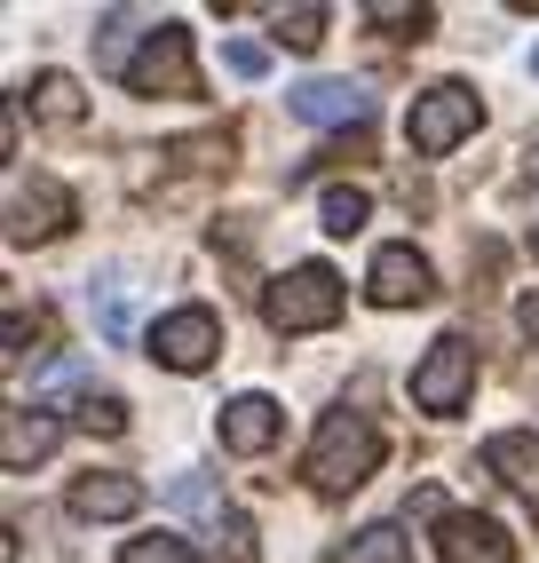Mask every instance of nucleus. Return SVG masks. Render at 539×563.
<instances>
[{
	"instance_id": "1",
	"label": "nucleus",
	"mask_w": 539,
	"mask_h": 563,
	"mask_svg": "<svg viewBox=\"0 0 539 563\" xmlns=\"http://www.w3.org/2000/svg\"><path fill=\"white\" fill-rule=\"evenodd\" d=\"M373 468H381V429L365 412H333L318 429V444H310V461H301V476H310L318 493H350V484H365Z\"/></svg>"
},
{
	"instance_id": "2",
	"label": "nucleus",
	"mask_w": 539,
	"mask_h": 563,
	"mask_svg": "<svg viewBox=\"0 0 539 563\" xmlns=\"http://www.w3.org/2000/svg\"><path fill=\"white\" fill-rule=\"evenodd\" d=\"M262 318H270V333H318L341 318V278L326 262H301V271H286L262 294Z\"/></svg>"
},
{
	"instance_id": "3",
	"label": "nucleus",
	"mask_w": 539,
	"mask_h": 563,
	"mask_svg": "<svg viewBox=\"0 0 539 563\" xmlns=\"http://www.w3.org/2000/svg\"><path fill=\"white\" fill-rule=\"evenodd\" d=\"M460 135H476V96L460 88V80H437V88H420L413 111H405V143L420 159H444Z\"/></svg>"
},
{
	"instance_id": "4",
	"label": "nucleus",
	"mask_w": 539,
	"mask_h": 563,
	"mask_svg": "<svg viewBox=\"0 0 539 563\" xmlns=\"http://www.w3.org/2000/svg\"><path fill=\"white\" fill-rule=\"evenodd\" d=\"M476 389V342L469 333H444V342H429V357L413 365V405L420 412H460Z\"/></svg>"
},
{
	"instance_id": "5",
	"label": "nucleus",
	"mask_w": 539,
	"mask_h": 563,
	"mask_svg": "<svg viewBox=\"0 0 539 563\" xmlns=\"http://www.w3.org/2000/svg\"><path fill=\"white\" fill-rule=\"evenodd\" d=\"M128 88L135 96H199V71H190V32L183 24H160L151 48L128 64Z\"/></svg>"
},
{
	"instance_id": "6",
	"label": "nucleus",
	"mask_w": 539,
	"mask_h": 563,
	"mask_svg": "<svg viewBox=\"0 0 539 563\" xmlns=\"http://www.w3.org/2000/svg\"><path fill=\"white\" fill-rule=\"evenodd\" d=\"M72 222V191L64 183H48V175H9V246H41V239H56Z\"/></svg>"
},
{
	"instance_id": "7",
	"label": "nucleus",
	"mask_w": 539,
	"mask_h": 563,
	"mask_svg": "<svg viewBox=\"0 0 539 563\" xmlns=\"http://www.w3.org/2000/svg\"><path fill=\"white\" fill-rule=\"evenodd\" d=\"M365 294H373L381 310L429 302V294H437V271H429V254H420V246H381L373 271H365Z\"/></svg>"
},
{
	"instance_id": "8",
	"label": "nucleus",
	"mask_w": 539,
	"mask_h": 563,
	"mask_svg": "<svg viewBox=\"0 0 539 563\" xmlns=\"http://www.w3.org/2000/svg\"><path fill=\"white\" fill-rule=\"evenodd\" d=\"M215 350H222V325H215V310H175V318H160V325H151V357H160V365H175V373H199V365H215Z\"/></svg>"
},
{
	"instance_id": "9",
	"label": "nucleus",
	"mask_w": 539,
	"mask_h": 563,
	"mask_svg": "<svg viewBox=\"0 0 539 563\" xmlns=\"http://www.w3.org/2000/svg\"><path fill=\"white\" fill-rule=\"evenodd\" d=\"M437 555L444 563H516V540L492 516H444L437 523Z\"/></svg>"
},
{
	"instance_id": "10",
	"label": "nucleus",
	"mask_w": 539,
	"mask_h": 563,
	"mask_svg": "<svg viewBox=\"0 0 539 563\" xmlns=\"http://www.w3.org/2000/svg\"><path fill=\"white\" fill-rule=\"evenodd\" d=\"M365 111H373V96L365 88H350V80H310V88H294V120H310V128H365Z\"/></svg>"
},
{
	"instance_id": "11",
	"label": "nucleus",
	"mask_w": 539,
	"mask_h": 563,
	"mask_svg": "<svg viewBox=\"0 0 539 563\" xmlns=\"http://www.w3.org/2000/svg\"><path fill=\"white\" fill-rule=\"evenodd\" d=\"M135 508H143L135 476H80V484H72V516H80V523H120Z\"/></svg>"
},
{
	"instance_id": "12",
	"label": "nucleus",
	"mask_w": 539,
	"mask_h": 563,
	"mask_svg": "<svg viewBox=\"0 0 539 563\" xmlns=\"http://www.w3.org/2000/svg\"><path fill=\"white\" fill-rule=\"evenodd\" d=\"M56 453V421H48V412L41 405H16L9 412V421H0V461H9V468H32V461H48Z\"/></svg>"
},
{
	"instance_id": "13",
	"label": "nucleus",
	"mask_w": 539,
	"mask_h": 563,
	"mask_svg": "<svg viewBox=\"0 0 539 563\" xmlns=\"http://www.w3.org/2000/svg\"><path fill=\"white\" fill-rule=\"evenodd\" d=\"M484 468H492V476H508L516 493H524V500L539 508V437H524V429L492 437V444H484Z\"/></svg>"
},
{
	"instance_id": "14",
	"label": "nucleus",
	"mask_w": 539,
	"mask_h": 563,
	"mask_svg": "<svg viewBox=\"0 0 539 563\" xmlns=\"http://www.w3.org/2000/svg\"><path fill=\"white\" fill-rule=\"evenodd\" d=\"M270 437H278V405L270 397H230L222 405V444L230 453H262Z\"/></svg>"
},
{
	"instance_id": "15",
	"label": "nucleus",
	"mask_w": 539,
	"mask_h": 563,
	"mask_svg": "<svg viewBox=\"0 0 539 563\" xmlns=\"http://www.w3.org/2000/svg\"><path fill=\"white\" fill-rule=\"evenodd\" d=\"M32 111H41L48 128H80L88 120V96H80L72 71H41V80H32Z\"/></svg>"
},
{
	"instance_id": "16",
	"label": "nucleus",
	"mask_w": 539,
	"mask_h": 563,
	"mask_svg": "<svg viewBox=\"0 0 539 563\" xmlns=\"http://www.w3.org/2000/svg\"><path fill=\"white\" fill-rule=\"evenodd\" d=\"M326 563H413V540L397 532V523H365L358 540H341Z\"/></svg>"
},
{
	"instance_id": "17",
	"label": "nucleus",
	"mask_w": 539,
	"mask_h": 563,
	"mask_svg": "<svg viewBox=\"0 0 539 563\" xmlns=\"http://www.w3.org/2000/svg\"><path fill=\"white\" fill-rule=\"evenodd\" d=\"M365 24H381L389 41H429V32H437V9H397V0H373Z\"/></svg>"
},
{
	"instance_id": "18",
	"label": "nucleus",
	"mask_w": 539,
	"mask_h": 563,
	"mask_svg": "<svg viewBox=\"0 0 539 563\" xmlns=\"http://www.w3.org/2000/svg\"><path fill=\"white\" fill-rule=\"evenodd\" d=\"M365 214H373V199L358 191V183H333V191H326V231H333V239L365 231Z\"/></svg>"
},
{
	"instance_id": "19",
	"label": "nucleus",
	"mask_w": 539,
	"mask_h": 563,
	"mask_svg": "<svg viewBox=\"0 0 539 563\" xmlns=\"http://www.w3.org/2000/svg\"><path fill=\"white\" fill-rule=\"evenodd\" d=\"M270 24H278V48H294V56H310L326 41V9H278Z\"/></svg>"
},
{
	"instance_id": "20",
	"label": "nucleus",
	"mask_w": 539,
	"mask_h": 563,
	"mask_svg": "<svg viewBox=\"0 0 539 563\" xmlns=\"http://www.w3.org/2000/svg\"><path fill=\"white\" fill-rule=\"evenodd\" d=\"M80 429H96V437H120L128 429V397H80Z\"/></svg>"
},
{
	"instance_id": "21",
	"label": "nucleus",
	"mask_w": 539,
	"mask_h": 563,
	"mask_svg": "<svg viewBox=\"0 0 539 563\" xmlns=\"http://www.w3.org/2000/svg\"><path fill=\"white\" fill-rule=\"evenodd\" d=\"M167 159H183V167H222V159H230V135H183V143H167Z\"/></svg>"
},
{
	"instance_id": "22",
	"label": "nucleus",
	"mask_w": 539,
	"mask_h": 563,
	"mask_svg": "<svg viewBox=\"0 0 539 563\" xmlns=\"http://www.w3.org/2000/svg\"><path fill=\"white\" fill-rule=\"evenodd\" d=\"M120 563H190V548H183L175 532H151V540H128Z\"/></svg>"
},
{
	"instance_id": "23",
	"label": "nucleus",
	"mask_w": 539,
	"mask_h": 563,
	"mask_svg": "<svg viewBox=\"0 0 539 563\" xmlns=\"http://www.w3.org/2000/svg\"><path fill=\"white\" fill-rule=\"evenodd\" d=\"M175 508H183V516H207V523H222V500L207 493L199 476H175Z\"/></svg>"
},
{
	"instance_id": "24",
	"label": "nucleus",
	"mask_w": 539,
	"mask_h": 563,
	"mask_svg": "<svg viewBox=\"0 0 539 563\" xmlns=\"http://www.w3.org/2000/svg\"><path fill=\"white\" fill-rule=\"evenodd\" d=\"M230 71H239V80H262V71H270V48H254V41H230Z\"/></svg>"
},
{
	"instance_id": "25",
	"label": "nucleus",
	"mask_w": 539,
	"mask_h": 563,
	"mask_svg": "<svg viewBox=\"0 0 539 563\" xmlns=\"http://www.w3.org/2000/svg\"><path fill=\"white\" fill-rule=\"evenodd\" d=\"M222 563H254V532H246V523H239V516H230V523H222Z\"/></svg>"
},
{
	"instance_id": "26",
	"label": "nucleus",
	"mask_w": 539,
	"mask_h": 563,
	"mask_svg": "<svg viewBox=\"0 0 539 563\" xmlns=\"http://www.w3.org/2000/svg\"><path fill=\"white\" fill-rule=\"evenodd\" d=\"M516 325H524V333H531V342H539V294H531V302L516 310Z\"/></svg>"
},
{
	"instance_id": "27",
	"label": "nucleus",
	"mask_w": 539,
	"mask_h": 563,
	"mask_svg": "<svg viewBox=\"0 0 539 563\" xmlns=\"http://www.w3.org/2000/svg\"><path fill=\"white\" fill-rule=\"evenodd\" d=\"M531 254H539V222H531Z\"/></svg>"
},
{
	"instance_id": "28",
	"label": "nucleus",
	"mask_w": 539,
	"mask_h": 563,
	"mask_svg": "<svg viewBox=\"0 0 539 563\" xmlns=\"http://www.w3.org/2000/svg\"><path fill=\"white\" fill-rule=\"evenodd\" d=\"M531 167H539V152H531Z\"/></svg>"
}]
</instances>
